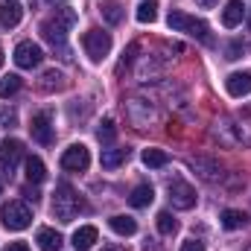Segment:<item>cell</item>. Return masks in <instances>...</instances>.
<instances>
[{"label":"cell","mask_w":251,"mask_h":251,"mask_svg":"<svg viewBox=\"0 0 251 251\" xmlns=\"http://www.w3.org/2000/svg\"><path fill=\"white\" fill-rule=\"evenodd\" d=\"M73 24H76V12H73V9H56V15L41 24V38H44L53 50L59 47L62 59H70V56H67V32L73 29Z\"/></svg>","instance_id":"1"},{"label":"cell","mask_w":251,"mask_h":251,"mask_svg":"<svg viewBox=\"0 0 251 251\" xmlns=\"http://www.w3.org/2000/svg\"><path fill=\"white\" fill-rule=\"evenodd\" d=\"M82 210H85V199L70 187V184H59L56 187V196H53V216L59 222H73Z\"/></svg>","instance_id":"2"},{"label":"cell","mask_w":251,"mask_h":251,"mask_svg":"<svg viewBox=\"0 0 251 251\" xmlns=\"http://www.w3.org/2000/svg\"><path fill=\"white\" fill-rule=\"evenodd\" d=\"M167 24H170V29H173V32H187V35L199 38V41H204V44H213L207 24H204V21H199V18H193V15H187V12L173 9V12L167 15Z\"/></svg>","instance_id":"3"},{"label":"cell","mask_w":251,"mask_h":251,"mask_svg":"<svg viewBox=\"0 0 251 251\" xmlns=\"http://www.w3.org/2000/svg\"><path fill=\"white\" fill-rule=\"evenodd\" d=\"M216 137L219 143L225 146H249L251 143V123L243 117H231V120H222L216 128Z\"/></svg>","instance_id":"4"},{"label":"cell","mask_w":251,"mask_h":251,"mask_svg":"<svg viewBox=\"0 0 251 251\" xmlns=\"http://www.w3.org/2000/svg\"><path fill=\"white\" fill-rule=\"evenodd\" d=\"M0 222L9 228V231H24L32 225V207L26 201H9L0 207Z\"/></svg>","instance_id":"5"},{"label":"cell","mask_w":251,"mask_h":251,"mask_svg":"<svg viewBox=\"0 0 251 251\" xmlns=\"http://www.w3.org/2000/svg\"><path fill=\"white\" fill-rule=\"evenodd\" d=\"M82 47L88 53L91 62H102L108 53H111V32H102V29H88L82 35Z\"/></svg>","instance_id":"6"},{"label":"cell","mask_w":251,"mask_h":251,"mask_svg":"<svg viewBox=\"0 0 251 251\" xmlns=\"http://www.w3.org/2000/svg\"><path fill=\"white\" fill-rule=\"evenodd\" d=\"M88 164H91V152L85 143H73L62 152V170L67 173H85Z\"/></svg>","instance_id":"7"},{"label":"cell","mask_w":251,"mask_h":251,"mask_svg":"<svg viewBox=\"0 0 251 251\" xmlns=\"http://www.w3.org/2000/svg\"><path fill=\"white\" fill-rule=\"evenodd\" d=\"M41 62H44V50H41L38 44L21 41V44L15 47V64H18L21 70H32V67H38Z\"/></svg>","instance_id":"8"},{"label":"cell","mask_w":251,"mask_h":251,"mask_svg":"<svg viewBox=\"0 0 251 251\" xmlns=\"http://www.w3.org/2000/svg\"><path fill=\"white\" fill-rule=\"evenodd\" d=\"M170 201H173V207H178V210H190V207H196V190L190 187L187 181H170Z\"/></svg>","instance_id":"9"},{"label":"cell","mask_w":251,"mask_h":251,"mask_svg":"<svg viewBox=\"0 0 251 251\" xmlns=\"http://www.w3.org/2000/svg\"><path fill=\"white\" fill-rule=\"evenodd\" d=\"M29 131H32V140H38L41 146H50V143H53V114H50V111L35 114Z\"/></svg>","instance_id":"10"},{"label":"cell","mask_w":251,"mask_h":251,"mask_svg":"<svg viewBox=\"0 0 251 251\" xmlns=\"http://www.w3.org/2000/svg\"><path fill=\"white\" fill-rule=\"evenodd\" d=\"M3 155H0V173L9 178L12 173H15V164H18V158L24 155V143L21 140H3Z\"/></svg>","instance_id":"11"},{"label":"cell","mask_w":251,"mask_h":251,"mask_svg":"<svg viewBox=\"0 0 251 251\" xmlns=\"http://www.w3.org/2000/svg\"><path fill=\"white\" fill-rule=\"evenodd\" d=\"M225 91L231 94V97H249L251 94V70H237V73H231L228 79H225Z\"/></svg>","instance_id":"12"},{"label":"cell","mask_w":251,"mask_h":251,"mask_svg":"<svg viewBox=\"0 0 251 251\" xmlns=\"http://www.w3.org/2000/svg\"><path fill=\"white\" fill-rule=\"evenodd\" d=\"M21 18H24V6H21L18 0H3V3H0V26H3V29L18 26Z\"/></svg>","instance_id":"13"},{"label":"cell","mask_w":251,"mask_h":251,"mask_svg":"<svg viewBox=\"0 0 251 251\" xmlns=\"http://www.w3.org/2000/svg\"><path fill=\"white\" fill-rule=\"evenodd\" d=\"M246 21V3L243 0H228V6L222 9V26L234 29Z\"/></svg>","instance_id":"14"},{"label":"cell","mask_w":251,"mask_h":251,"mask_svg":"<svg viewBox=\"0 0 251 251\" xmlns=\"http://www.w3.org/2000/svg\"><path fill=\"white\" fill-rule=\"evenodd\" d=\"M70 243H73V249L76 251H88L94 243H97V228H94V225H82V228H76Z\"/></svg>","instance_id":"15"},{"label":"cell","mask_w":251,"mask_h":251,"mask_svg":"<svg viewBox=\"0 0 251 251\" xmlns=\"http://www.w3.org/2000/svg\"><path fill=\"white\" fill-rule=\"evenodd\" d=\"M193 167H196L199 176L207 178V181H219V178H222V167H219L213 158H193Z\"/></svg>","instance_id":"16"},{"label":"cell","mask_w":251,"mask_h":251,"mask_svg":"<svg viewBox=\"0 0 251 251\" xmlns=\"http://www.w3.org/2000/svg\"><path fill=\"white\" fill-rule=\"evenodd\" d=\"M152 199H155L152 184H137V187L131 190V196H128V204H131V207H149Z\"/></svg>","instance_id":"17"},{"label":"cell","mask_w":251,"mask_h":251,"mask_svg":"<svg viewBox=\"0 0 251 251\" xmlns=\"http://www.w3.org/2000/svg\"><path fill=\"white\" fill-rule=\"evenodd\" d=\"M35 243H38V249H41V251H59V249H62V234H59V231H53V228H41Z\"/></svg>","instance_id":"18"},{"label":"cell","mask_w":251,"mask_h":251,"mask_svg":"<svg viewBox=\"0 0 251 251\" xmlns=\"http://www.w3.org/2000/svg\"><path fill=\"white\" fill-rule=\"evenodd\" d=\"M38 88L44 91V94H53V91H62L64 88V76L53 67V70H44L41 73V82H38Z\"/></svg>","instance_id":"19"},{"label":"cell","mask_w":251,"mask_h":251,"mask_svg":"<svg viewBox=\"0 0 251 251\" xmlns=\"http://www.w3.org/2000/svg\"><path fill=\"white\" fill-rule=\"evenodd\" d=\"M126 158H128V149L114 146V149H102V158H100V164H102L105 170H117L120 164H126Z\"/></svg>","instance_id":"20"},{"label":"cell","mask_w":251,"mask_h":251,"mask_svg":"<svg viewBox=\"0 0 251 251\" xmlns=\"http://www.w3.org/2000/svg\"><path fill=\"white\" fill-rule=\"evenodd\" d=\"M47 178V167H44V161L41 158H26V181L29 184H41Z\"/></svg>","instance_id":"21"},{"label":"cell","mask_w":251,"mask_h":251,"mask_svg":"<svg viewBox=\"0 0 251 251\" xmlns=\"http://www.w3.org/2000/svg\"><path fill=\"white\" fill-rule=\"evenodd\" d=\"M108 225H111V231L120 234V237H131V234L137 231V222H134L131 216H123V213H120V216H111Z\"/></svg>","instance_id":"22"},{"label":"cell","mask_w":251,"mask_h":251,"mask_svg":"<svg viewBox=\"0 0 251 251\" xmlns=\"http://www.w3.org/2000/svg\"><path fill=\"white\" fill-rule=\"evenodd\" d=\"M140 161H143L146 167H152V170H158V167H164V164L170 161V155H167L164 149H143V155H140Z\"/></svg>","instance_id":"23"},{"label":"cell","mask_w":251,"mask_h":251,"mask_svg":"<svg viewBox=\"0 0 251 251\" xmlns=\"http://www.w3.org/2000/svg\"><path fill=\"white\" fill-rule=\"evenodd\" d=\"M246 222H249V216H246L243 210H231V207L222 210V225H225L228 231H237V228H243Z\"/></svg>","instance_id":"24"},{"label":"cell","mask_w":251,"mask_h":251,"mask_svg":"<svg viewBox=\"0 0 251 251\" xmlns=\"http://www.w3.org/2000/svg\"><path fill=\"white\" fill-rule=\"evenodd\" d=\"M137 21L140 24H155L158 21V3L155 0H143L137 6Z\"/></svg>","instance_id":"25"},{"label":"cell","mask_w":251,"mask_h":251,"mask_svg":"<svg viewBox=\"0 0 251 251\" xmlns=\"http://www.w3.org/2000/svg\"><path fill=\"white\" fill-rule=\"evenodd\" d=\"M18 91H21V76H18V73H9V76L0 79V100H9V97L18 94Z\"/></svg>","instance_id":"26"},{"label":"cell","mask_w":251,"mask_h":251,"mask_svg":"<svg viewBox=\"0 0 251 251\" xmlns=\"http://www.w3.org/2000/svg\"><path fill=\"white\" fill-rule=\"evenodd\" d=\"M97 137H100L102 143H111V140L117 137V126H114V120H111V117H105V120L100 123V128H97Z\"/></svg>","instance_id":"27"},{"label":"cell","mask_w":251,"mask_h":251,"mask_svg":"<svg viewBox=\"0 0 251 251\" xmlns=\"http://www.w3.org/2000/svg\"><path fill=\"white\" fill-rule=\"evenodd\" d=\"M176 228H178V222L173 219V213H170V210H161V213H158V231L170 237V234H176Z\"/></svg>","instance_id":"28"},{"label":"cell","mask_w":251,"mask_h":251,"mask_svg":"<svg viewBox=\"0 0 251 251\" xmlns=\"http://www.w3.org/2000/svg\"><path fill=\"white\" fill-rule=\"evenodd\" d=\"M102 18L114 26V24H120L123 21V9H120V3H105L102 6Z\"/></svg>","instance_id":"29"},{"label":"cell","mask_w":251,"mask_h":251,"mask_svg":"<svg viewBox=\"0 0 251 251\" xmlns=\"http://www.w3.org/2000/svg\"><path fill=\"white\" fill-rule=\"evenodd\" d=\"M18 123V114L12 108H0V128H12Z\"/></svg>","instance_id":"30"},{"label":"cell","mask_w":251,"mask_h":251,"mask_svg":"<svg viewBox=\"0 0 251 251\" xmlns=\"http://www.w3.org/2000/svg\"><path fill=\"white\" fill-rule=\"evenodd\" d=\"M181 251H204V243H199V240H187V243L181 246Z\"/></svg>","instance_id":"31"},{"label":"cell","mask_w":251,"mask_h":251,"mask_svg":"<svg viewBox=\"0 0 251 251\" xmlns=\"http://www.w3.org/2000/svg\"><path fill=\"white\" fill-rule=\"evenodd\" d=\"M243 50H246V47H243L240 41H234V44L228 47V59H240V53H243Z\"/></svg>","instance_id":"32"},{"label":"cell","mask_w":251,"mask_h":251,"mask_svg":"<svg viewBox=\"0 0 251 251\" xmlns=\"http://www.w3.org/2000/svg\"><path fill=\"white\" fill-rule=\"evenodd\" d=\"M6 251H29V246H26V243H9Z\"/></svg>","instance_id":"33"},{"label":"cell","mask_w":251,"mask_h":251,"mask_svg":"<svg viewBox=\"0 0 251 251\" xmlns=\"http://www.w3.org/2000/svg\"><path fill=\"white\" fill-rule=\"evenodd\" d=\"M196 3H199V6H201V9H213V6H216V3H219V0H196Z\"/></svg>","instance_id":"34"},{"label":"cell","mask_w":251,"mask_h":251,"mask_svg":"<svg viewBox=\"0 0 251 251\" xmlns=\"http://www.w3.org/2000/svg\"><path fill=\"white\" fill-rule=\"evenodd\" d=\"M50 3H64V0H50Z\"/></svg>","instance_id":"35"},{"label":"cell","mask_w":251,"mask_h":251,"mask_svg":"<svg viewBox=\"0 0 251 251\" xmlns=\"http://www.w3.org/2000/svg\"><path fill=\"white\" fill-rule=\"evenodd\" d=\"M0 64H3V50H0Z\"/></svg>","instance_id":"36"},{"label":"cell","mask_w":251,"mask_h":251,"mask_svg":"<svg viewBox=\"0 0 251 251\" xmlns=\"http://www.w3.org/2000/svg\"><path fill=\"white\" fill-rule=\"evenodd\" d=\"M102 251H117V249H102Z\"/></svg>","instance_id":"37"},{"label":"cell","mask_w":251,"mask_h":251,"mask_svg":"<svg viewBox=\"0 0 251 251\" xmlns=\"http://www.w3.org/2000/svg\"><path fill=\"white\" fill-rule=\"evenodd\" d=\"M249 26H251V15H249Z\"/></svg>","instance_id":"38"},{"label":"cell","mask_w":251,"mask_h":251,"mask_svg":"<svg viewBox=\"0 0 251 251\" xmlns=\"http://www.w3.org/2000/svg\"><path fill=\"white\" fill-rule=\"evenodd\" d=\"M246 251H251V246H249V249H246Z\"/></svg>","instance_id":"39"},{"label":"cell","mask_w":251,"mask_h":251,"mask_svg":"<svg viewBox=\"0 0 251 251\" xmlns=\"http://www.w3.org/2000/svg\"><path fill=\"white\" fill-rule=\"evenodd\" d=\"M0 190H3V187H0Z\"/></svg>","instance_id":"40"}]
</instances>
